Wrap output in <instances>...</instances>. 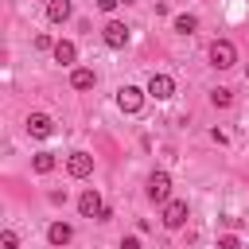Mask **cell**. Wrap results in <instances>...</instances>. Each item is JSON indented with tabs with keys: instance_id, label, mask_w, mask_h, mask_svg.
Listing matches in <instances>:
<instances>
[{
	"instance_id": "1",
	"label": "cell",
	"mask_w": 249,
	"mask_h": 249,
	"mask_svg": "<svg viewBox=\"0 0 249 249\" xmlns=\"http://www.w3.org/2000/svg\"><path fill=\"white\" fill-rule=\"evenodd\" d=\"M233 62H237L233 43H230V39H214V43H210V66H214V70H230Z\"/></svg>"
},
{
	"instance_id": "2",
	"label": "cell",
	"mask_w": 249,
	"mask_h": 249,
	"mask_svg": "<svg viewBox=\"0 0 249 249\" xmlns=\"http://www.w3.org/2000/svg\"><path fill=\"white\" fill-rule=\"evenodd\" d=\"M101 210H105L101 195H97L93 187H86V191L78 195V214H82V218H93V222H97V218H101Z\"/></svg>"
},
{
	"instance_id": "3",
	"label": "cell",
	"mask_w": 249,
	"mask_h": 249,
	"mask_svg": "<svg viewBox=\"0 0 249 249\" xmlns=\"http://www.w3.org/2000/svg\"><path fill=\"white\" fill-rule=\"evenodd\" d=\"M167 195H171V175L167 171H152L148 175V198L152 202H167Z\"/></svg>"
},
{
	"instance_id": "4",
	"label": "cell",
	"mask_w": 249,
	"mask_h": 249,
	"mask_svg": "<svg viewBox=\"0 0 249 249\" xmlns=\"http://www.w3.org/2000/svg\"><path fill=\"white\" fill-rule=\"evenodd\" d=\"M171 93H175V78H171V74H152V78H148V97L167 101Z\"/></svg>"
},
{
	"instance_id": "5",
	"label": "cell",
	"mask_w": 249,
	"mask_h": 249,
	"mask_svg": "<svg viewBox=\"0 0 249 249\" xmlns=\"http://www.w3.org/2000/svg\"><path fill=\"white\" fill-rule=\"evenodd\" d=\"M144 93H148V89L124 86V89L117 93V105H121V113H140V109H144Z\"/></svg>"
},
{
	"instance_id": "6",
	"label": "cell",
	"mask_w": 249,
	"mask_h": 249,
	"mask_svg": "<svg viewBox=\"0 0 249 249\" xmlns=\"http://www.w3.org/2000/svg\"><path fill=\"white\" fill-rule=\"evenodd\" d=\"M101 39H105V47L121 51V47L128 43V27H124L121 19H109V23H105V31H101Z\"/></svg>"
},
{
	"instance_id": "7",
	"label": "cell",
	"mask_w": 249,
	"mask_h": 249,
	"mask_svg": "<svg viewBox=\"0 0 249 249\" xmlns=\"http://www.w3.org/2000/svg\"><path fill=\"white\" fill-rule=\"evenodd\" d=\"M27 132H31L35 140H47V136L54 132V121H51L47 113H31V117H27Z\"/></svg>"
},
{
	"instance_id": "8",
	"label": "cell",
	"mask_w": 249,
	"mask_h": 249,
	"mask_svg": "<svg viewBox=\"0 0 249 249\" xmlns=\"http://www.w3.org/2000/svg\"><path fill=\"white\" fill-rule=\"evenodd\" d=\"M183 222H187V202H183V198L167 202V206H163V226H167V230H179Z\"/></svg>"
},
{
	"instance_id": "9",
	"label": "cell",
	"mask_w": 249,
	"mask_h": 249,
	"mask_svg": "<svg viewBox=\"0 0 249 249\" xmlns=\"http://www.w3.org/2000/svg\"><path fill=\"white\" fill-rule=\"evenodd\" d=\"M66 171H70L74 179H86V175L93 171V156H86V152H74V156L66 160Z\"/></svg>"
},
{
	"instance_id": "10",
	"label": "cell",
	"mask_w": 249,
	"mask_h": 249,
	"mask_svg": "<svg viewBox=\"0 0 249 249\" xmlns=\"http://www.w3.org/2000/svg\"><path fill=\"white\" fill-rule=\"evenodd\" d=\"M70 237H74L70 222H51V230H47V241L51 245H70Z\"/></svg>"
},
{
	"instance_id": "11",
	"label": "cell",
	"mask_w": 249,
	"mask_h": 249,
	"mask_svg": "<svg viewBox=\"0 0 249 249\" xmlns=\"http://www.w3.org/2000/svg\"><path fill=\"white\" fill-rule=\"evenodd\" d=\"M47 19L51 23H66L70 19V0H47Z\"/></svg>"
},
{
	"instance_id": "12",
	"label": "cell",
	"mask_w": 249,
	"mask_h": 249,
	"mask_svg": "<svg viewBox=\"0 0 249 249\" xmlns=\"http://www.w3.org/2000/svg\"><path fill=\"white\" fill-rule=\"evenodd\" d=\"M74 58H78V47H74L70 39H58V43H54V62H62V66H70Z\"/></svg>"
},
{
	"instance_id": "13",
	"label": "cell",
	"mask_w": 249,
	"mask_h": 249,
	"mask_svg": "<svg viewBox=\"0 0 249 249\" xmlns=\"http://www.w3.org/2000/svg\"><path fill=\"white\" fill-rule=\"evenodd\" d=\"M93 82H97V74H93L89 66H78V70L70 74V86H74V89H93Z\"/></svg>"
},
{
	"instance_id": "14",
	"label": "cell",
	"mask_w": 249,
	"mask_h": 249,
	"mask_svg": "<svg viewBox=\"0 0 249 249\" xmlns=\"http://www.w3.org/2000/svg\"><path fill=\"white\" fill-rule=\"evenodd\" d=\"M179 35H195L198 31V16H191V12H183V16H175V23H171Z\"/></svg>"
},
{
	"instance_id": "15",
	"label": "cell",
	"mask_w": 249,
	"mask_h": 249,
	"mask_svg": "<svg viewBox=\"0 0 249 249\" xmlns=\"http://www.w3.org/2000/svg\"><path fill=\"white\" fill-rule=\"evenodd\" d=\"M210 105H214V109H230V105H233V89H226V86L210 89Z\"/></svg>"
},
{
	"instance_id": "16",
	"label": "cell",
	"mask_w": 249,
	"mask_h": 249,
	"mask_svg": "<svg viewBox=\"0 0 249 249\" xmlns=\"http://www.w3.org/2000/svg\"><path fill=\"white\" fill-rule=\"evenodd\" d=\"M54 163H58V160H54V156H51V152H39V156H35V160H31V167H35V171H39V175H47V171H54Z\"/></svg>"
},
{
	"instance_id": "17",
	"label": "cell",
	"mask_w": 249,
	"mask_h": 249,
	"mask_svg": "<svg viewBox=\"0 0 249 249\" xmlns=\"http://www.w3.org/2000/svg\"><path fill=\"white\" fill-rule=\"evenodd\" d=\"M0 249H19V237H16V230H4V233H0Z\"/></svg>"
},
{
	"instance_id": "18",
	"label": "cell",
	"mask_w": 249,
	"mask_h": 249,
	"mask_svg": "<svg viewBox=\"0 0 249 249\" xmlns=\"http://www.w3.org/2000/svg\"><path fill=\"white\" fill-rule=\"evenodd\" d=\"M218 249H241V237L237 233H222L218 237Z\"/></svg>"
},
{
	"instance_id": "19",
	"label": "cell",
	"mask_w": 249,
	"mask_h": 249,
	"mask_svg": "<svg viewBox=\"0 0 249 249\" xmlns=\"http://www.w3.org/2000/svg\"><path fill=\"white\" fill-rule=\"evenodd\" d=\"M35 47H39V51H54V43H51V35H35Z\"/></svg>"
},
{
	"instance_id": "20",
	"label": "cell",
	"mask_w": 249,
	"mask_h": 249,
	"mask_svg": "<svg viewBox=\"0 0 249 249\" xmlns=\"http://www.w3.org/2000/svg\"><path fill=\"white\" fill-rule=\"evenodd\" d=\"M210 140H214V144H230V136H226L222 128H214V132H210Z\"/></svg>"
},
{
	"instance_id": "21",
	"label": "cell",
	"mask_w": 249,
	"mask_h": 249,
	"mask_svg": "<svg viewBox=\"0 0 249 249\" xmlns=\"http://www.w3.org/2000/svg\"><path fill=\"white\" fill-rule=\"evenodd\" d=\"M121 249H140V237H121Z\"/></svg>"
},
{
	"instance_id": "22",
	"label": "cell",
	"mask_w": 249,
	"mask_h": 249,
	"mask_svg": "<svg viewBox=\"0 0 249 249\" xmlns=\"http://www.w3.org/2000/svg\"><path fill=\"white\" fill-rule=\"evenodd\" d=\"M117 4H121V0H97V8H101V12H113Z\"/></svg>"
},
{
	"instance_id": "23",
	"label": "cell",
	"mask_w": 249,
	"mask_h": 249,
	"mask_svg": "<svg viewBox=\"0 0 249 249\" xmlns=\"http://www.w3.org/2000/svg\"><path fill=\"white\" fill-rule=\"evenodd\" d=\"M245 78H249V70H245Z\"/></svg>"
}]
</instances>
